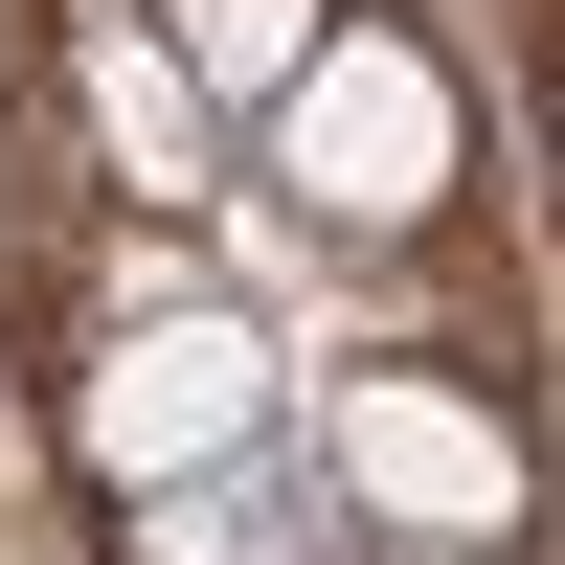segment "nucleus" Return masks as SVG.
<instances>
[{
    "label": "nucleus",
    "mask_w": 565,
    "mask_h": 565,
    "mask_svg": "<svg viewBox=\"0 0 565 565\" xmlns=\"http://www.w3.org/2000/svg\"><path fill=\"white\" fill-rule=\"evenodd\" d=\"M271 181H295L317 226H430L452 204V68L407 23H317L295 68H271Z\"/></svg>",
    "instance_id": "obj_1"
},
{
    "label": "nucleus",
    "mask_w": 565,
    "mask_h": 565,
    "mask_svg": "<svg viewBox=\"0 0 565 565\" xmlns=\"http://www.w3.org/2000/svg\"><path fill=\"white\" fill-rule=\"evenodd\" d=\"M317 452H340V498L385 543H498L521 521V430H498L476 385H430V362H362V385L317 407Z\"/></svg>",
    "instance_id": "obj_2"
},
{
    "label": "nucleus",
    "mask_w": 565,
    "mask_h": 565,
    "mask_svg": "<svg viewBox=\"0 0 565 565\" xmlns=\"http://www.w3.org/2000/svg\"><path fill=\"white\" fill-rule=\"evenodd\" d=\"M68 430H90V476H114V498H136V476H204V452H249V430H271V340L181 295V317H136V340H90Z\"/></svg>",
    "instance_id": "obj_3"
},
{
    "label": "nucleus",
    "mask_w": 565,
    "mask_h": 565,
    "mask_svg": "<svg viewBox=\"0 0 565 565\" xmlns=\"http://www.w3.org/2000/svg\"><path fill=\"white\" fill-rule=\"evenodd\" d=\"M68 68H90V136H114V181H159V204H181V181H204V90H181V45L136 23V0H90V23H68Z\"/></svg>",
    "instance_id": "obj_4"
},
{
    "label": "nucleus",
    "mask_w": 565,
    "mask_h": 565,
    "mask_svg": "<svg viewBox=\"0 0 565 565\" xmlns=\"http://www.w3.org/2000/svg\"><path fill=\"white\" fill-rule=\"evenodd\" d=\"M114 565H317V521L249 476V452H204V476H136L114 498Z\"/></svg>",
    "instance_id": "obj_5"
},
{
    "label": "nucleus",
    "mask_w": 565,
    "mask_h": 565,
    "mask_svg": "<svg viewBox=\"0 0 565 565\" xmlns=\"http://www.w3.org/2000/svg\"><path fill=\"white\" fill-rule=\"evenodd\" d=\"M340 23V0H159V45H181V90L204 114H271V68Z\"/></svg>",
    "instance_id": "obj_6"
},
{
    "label": "nucleus",
    "mask_w": 565,
    "mask_h": 565,
    "mask_svg": "<svg viewBox=\"0 0 565 565\" xmlns=\"http://www.w3.org/2000/svg\"><path fill=\"white\" fill-rule=\"evenodd\" d=\"M385 565H498V543H385Z\"/></svg>",
    "instance_id": "obj_7"
}]
</instances>
